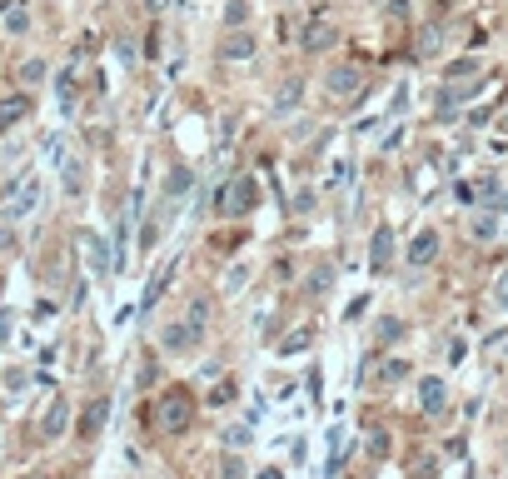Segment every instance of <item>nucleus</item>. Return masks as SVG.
<instances>
[{
    "label": "nucleus",
    "mask_w": 508,
    "mask_h": 479,
    "mask_svg": "<svg viewBox=\"0 0 508 479\" xmlns=\"http://www.w3.org/2000/svg\"><path fill=\"white\" fill-rule=\"evenodd\" d=\"M35 195H40V185H25V195H20V200H15V205L6 210V220H20V215H25V210L35 205Z\"/></svg>",
    "instance_id": "9"
},
{
    "label": "nucleus",
    "mask_w": 508,
    "mask_h": 479,
    "mask_svg": "<svg viewBox=\"0 0 508 479\" xmlns=\"http://www.w3.org/2000/svg\"><path fill=\"white\" fill-rule=\"evenodd\" d=\"M329 40H334V35H329V25H314V30H309V40H304V45H309V50H324V45H329Z\"/></svg>",
    "instance_id": "11"
},
{
    "label": "nucleus",
    "mask_w": 508,
    "mask_h": 479,
    "mask_svg": "<svg viewBox=\"0 0 508 479\" xmlns=\"http://www.w3.org/2000/svg\"><path fill=\"white\" fill-rule=\"evenodd\" d=\"M159 430H190V395L185 390H175V395H164L159 400Z\"/></svg>",
    "instance_id": "1"
},
{
    "label": "nucleus",
    "mask_w": 508,
    "mask_h": 479,
    "mask_svg": "<svg viewBox=\"0 0 508 479\" xmlns=\"http://www.w3.org/2000/svg\"><path fill=\"white\" fill-rule=\"evenodd\" d=\"M419 400H424L429 414H438V409H443V380H424V385H419Z\"/></svg>",
    "instance_id": "5"
},
{
    "label": "nucleus",
    "mask_w": 508,
    "mask_h": 479,
    "mask_svg": "<svg viewBox=\"0 0 508 479\" xmlns=\"http://www.w3.org/2000/svg\"><path fill=\"white\" fill-rule=\"evenodd\" d=\"M65 424H70V400H55L45 409V419H40V440H60Z\"/></svg>",
    "instance_id": "3"
},
{
    "label": "nucleus",
    "mask_w": 508,
    "mask_h": 479,
    "mask_svg": "<svg viewBox=\"0 0 508 479\" xmlns=\"http://www.w3.org/2000/svg\"><path fill=\"white\" fill-rule=\"evenodd\" d=\"M65 190H80V165H65Z\"/></svg>",
    "instance_id": "17"
},
{
    "label": "nucleus",
    "mask_w": 508,
    "mask_h": 479,
    "mask_svg": "<svg viewBox=\"0 0 508 479\" xmlns=\"http://www.w3.org/2000/svg\"><path fill=\"white\" fill-rule=\"evenodd\" d=\"M493 305L508 309V275H498V285H493Z\"/></svg>",
    "instance_id": "13"
},
{
    "label": "nucleus",
    "mask_w": 508,
    "mask_h": 479,
    "mask_svg": "<svg viewBox=\"0 0 508 479\" xmlns=\"http://www.w3.org/2000/svg\"><path fill=\"white\" fill-rule=\"evenodd\" d=\"M40 75H45V60H25V65H20V80H30V85H35Z\"/></svg>",
    "instance_id": "12"
},
{
    "label": "nucleus",
    "mask_w": 508,
    "mask_h": 479,
    "mask_svg": "<svg viewBox=\"0 0 508 479\" xmlns=\"http://www.w3.org/2000/svg\"><path fill=\"white\" fill-rule=\"evenodd\" d=\"M503 125H508V120H503Z\"/></svg>",
    "instance_id": "18"
},
{
    "label": "nucleus",
    "mask_w": 508,
    "mask_h": 479,
    "mask_svg": "<svg viewBox=\"0 0 508 479\" xmlns=\"http://www.w3.org/2000/svg\"><path fill=\"white\" fill-rule=\"evenodd\" d=\"M169 275H175V260H164V264H159V275L150 280V290H145V309H150V305L164 295V280H169Z\"/></svg>",
    "instance_id": "6"
},
{
    "label": "nucleus",
    "mask_w": 508,
    "mask_h": 479,
    "mask_svg": "<svg viewBox=\"0 0 508 479\" xmlns=\"http://www.w3.org/2000/svg\"><path fill=\"white\" fill-rule=\"evenodd\" d=\"M25 110H30L25 100H0V130H6V125H15V120H20Z\"/></svg>",
    "instance_id": "8"
},
{
    "label": "nucleus",
    "mask_w": 508,
    "mask_h": 479,
    "mask_svg": "<svg viewBox=\"0 0 508 479\" xmlns=\"http://www.w3.org/2000/svg\"><path fill=\"white\" fill-rule=\"evenodd\" d=\"M224 56H249V35H235V45H224Z\"/></svg>",
    "instance_id": "16"
},
{
    "label": "nucleus",
    "mask_w": 508,
    "mask_h": 479,
    "mask_svg": "<svg viewBox=\"0 0 508 479\" xmlns=\"http://www.w3.org/2000/svg\"><path fill=\"white\" fill-rule=\"evenodd\" d=\"M354 85H359V70H349V65H344V70H329V90H334V95H349Z\"/></svg>",
    "instance_id": "7"
},
{
    "label": "nucleus",
    "mask_w": 508,
    "mask_h": 479,
    "mask_svg": "<svg viewBox=\"0 0 508 479\" xmlns=\"http://www.w3.org/2000/svg\"><path fill=\"white\" fill-rule=\"evenodd\" d=\"M254 205H259V185H254V175H240L230 190H224V210H230V215H249Z\"/></svg>",
    "instance_id": "2"
},
{
    "label": "nucleus",
    "mask_w": 508,
    "mask_h": 479,
    "mask_svg": "<svg viewBox=\"0 0 508 479\" xmlns=\"http://www.w3.org/2000/svg\"><path fill=\"white\" fill-rule=\"evenodd\" d=\"M294 100H299V80H294V85H285V90H279V110H289V105H294Z\"/></svg>",
    "instance_id": "14"
},
{
    "label": "nucleus",
    "mask_w": 508,
    "mask_h": 479,
    "mask_svg": "<svg viewBox=\"0 0 508 479\" xmlns=\"http://www.w3.org/2000/svg\"><path fill=\"white\" fill-rule=\"evenodd\" d=\"M90 260H95V270H100V275L110 270V264H105V245H100V240H90Z\"/></svg>",
    "instance_id": "15"
},
{
    "label": "nucleus",
    "mask_w": 508,
    "mask_h": 479,
    "mask_svg": "<svg viewBox=\"0 0 508 479\" xmlns=\"http://www.w3.org/2000/svg\"><path fill=\"white\" fill-rule=\"evenodd\" d=\"M434 255H438V235H429V230H424V235L409 245V264H429Z\"/></svg>",
    "instance_id": "4"
},
{
    "label": "nucleus",
    "mask_w": 508,
    "mask_h": 479,
    "mask_svg": "<svg viewBox=\"0 0 508 479\" xmlns=\"http://www.w3.org/2000/svg\"><path fill=\"white\" fill-rule=\"evenodd\" d=\"M100 424H105V404H95V409H90V414H85V424H80V435H85V440H90V435H95V430H100Z\"/></svg>",
    "instance_id": "10"
}]
</instances>
